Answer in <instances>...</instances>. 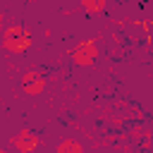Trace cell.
<instances>
[{"label":"cell","instance_id":"6da1fadb","mask_svg":"<svg viewBox=\"0 0 153 153\" xmlns=\"http://www.w3.org/2000/svg\"><path fill=\"white\" fill-rule=\"evenodd\" d=\"M31 43H33L31 31L24 24H10L2 31V48L7 53H12V55H24L31 48Z\"/></svg>","mask_w":153,"mask_h":153},{"label":"cell","instance_id":"7a4b0ae2","mask_svg":"<svg viewBox=\"0 0 153 153\" xmlns=\"http://www.w3.org/2000/svg\"><path fill=\"white\" fill-rule=\"evenodd\" d=\"M69 57H72V62L79 65V67H91V65H96V60H98V45H96V41H91V38L76 41V43L72 45V50H69Z\"/></svg>","mask_w":153,"mask_h":153},{"label":"cell","instance_id":"3957f363","mask_svg":"<svg viewBox=\"0 0 153 153\" xmlns=\"http://www.w3.org/2000/svg\"><path fill=\"white\" fill-rule=\"evenodd\" d=\"M10 143H12L19 153H33V151L38 148L41 139H38V134H36L33 129H19V131L12 136Z\"/></svg>","mask_w":153,"mask_h":153},{"label":"cell","instance_id":"277c9868","mask_svg":"<svg viewBox=\"0 0 153 153\" xmlns=\"http://www.w3.org/2000/svg\"><path fill=\"white\" fill-rule=\"evenodd\" d=\"M22 88L29 96H41L45 91V74L38 69H26L22 74Z\"/></svg>","mask_w":153,"mask_h":153},{"label":"cell","instance_id":"5b68a950","mask_svg":"<svg viewBox=\"0 0 153 153\" xmlns=\"http://www.w3.org/2000/svg\"><path fill=\"white\" fill-rule=\"evenodd\" d=\"M55 153H84V146L76 139H62L55 146Z\"/></svg>","mask_w":153,"mask_h":153},{"label":"cell","instance_id":"8992f818","mask_svg":"<svg viewBox=\"0 0 153 153\" xmlns=\"http://www.w3.org/2000/svg\"><path fill=\"white\" fill-rule=\"evenodd\" d=\"M79 2H81V7H84L88 14L103 12V10H105V5H108V0H79Z\"/></svg>","mask_w":153,"mask_h":153}]
</instances>
